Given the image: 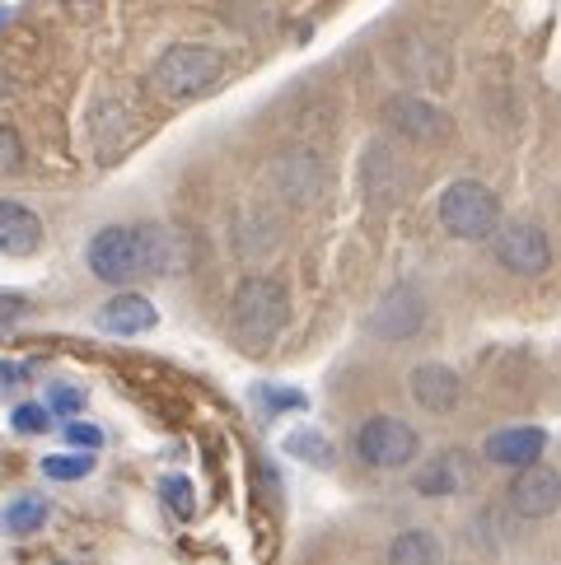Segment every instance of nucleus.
Returning <instances> with one entry per match:
<instances>
[{
  "label": "nucleus",
  "mask_w": 561,
  "mask_h": 565,
  "mask_svg": "<svg viewBox=\"0 0 561 565\" xmlns=\"http://www.w3.org/2000/svg\"><path fill=\"white\" fill-rule=\"evenodd\" d=\"M169 238L159 230H131V225H108L94 234L89 244V271L108 286H131L140 276L169 271Z\"/></svg>",
  "instance_id": "f257e3e1"
},
{
  "label": "nucleus",
  "mask_w": 561,
  "mask_h": 565,
  "mask_svg": "<svg viewBox=\"0 0 561 565\" xmlns=\"http://www.w3.org/2000/svg\"><path fill=\"white\" fill-rule=\"evenodd\" d=\"M225 75V56L207 43H173L150 71V89L169 104H183V98L207 94L215 79Z\"/></svg>",
  "instance_id": "f03ea898"
},
{
  "label": "nucleus",
  "mask_w": 561,
  "mask_h": 565,
  "mask_svg": "<svg viewBox=\"0 0 561 565\" xmlns=\"http://www.w3.org/2000/svg\"><path fill=\"white\" fill-rule=\"evenodd\" d=\"M230 318H234V332L244 341H272L290 318V295L280 286L276 276H248L239 280L234 290V305H230Z\"/></svg>",
  "instance_id": "7ed1b4c3"
},
{
  "label": "nucleus",
  "mask_w": 561,
  "mask_h": 565,
  "mask_svg": "<svg viewBox=\"0 0 561 565\" xmlns=\"http://www.w3.org/2000/svg\"><path fill=\"white\" fill-rule=\"evenodd\" d=\"M440 225L454 238H464V244L491 238L500 230V201L487 183H477V178H458V183L440 192Z\"/></svg>",
  "instance_id": "20e7f679"
},
{
  "label": "nucleus",
  "mask_w": 561,
  "mask_h": 565,
  "mask_svg": "<svg viewBox=\"0 0 561 565\" xmlns=\"http://www.w3.org/2000/svg\"><path fill=\"white\" fill-rule=\"evenodd\" d=\"M356 454L360 462H370L379 472H398L421 454V435L398 416H370L356 430Z\"/></svg>",
  "instance_id": "39448f33"
},
{
  "label": "nucleus",
  "mask_w": 561,
  "mask_h": 565,
  "mask_svg": "<svg viewBox=\"0 0 561 565\" xmlns=\"http://www.w3.org/2000/svg\"><path fill=\"white\" fill-rule=\"evenodd\" d=\"M384 127H393L412 146H445L454 136V117L421 94H398L384 104Z\"/></svg>",
  "instance_id": "423d86ee"
},
{
  "label": "nucleus",
  "mask_w": 561,
  "mask_h": 565,
  "mask_svg": "<svg viewBox=\"0 0 561 565\" xmlns=\"http://www.w3.org/2000/svg\"><path fill=\"white\" fill-rule=\"evenodd\" d=\"M496 262L510 276H543L552 267V238H548V230L529 225V220L496 230Z\"/></svg>",
  "instance_id": "0eeeda50"
},
{
  "label": "nucleus",
  "mask_w": 561,
  "mask_h": 565,
  "mask_svg": "<svg viewBox=\"0 0 561 565\" xmlns=\"http://www.w3.org/2000/svg\"><path fill=\"white\" fill-rule=\"evenodd\" d=\"M426 328V295H421L412 280H398L393 290H384V299L374 305L370 332L379 341H407Z\"/></svg>",
  "instance_id": "6e6552de"
},
{
  "label": "nucleus",
  "mask_w": 561,
  "mask_h": 565,
  "mask_svg": "<svg viewBox=\"0 0 561 565\" xmlns=\"http://www.w3.org/2000/svg\"><path fill=\"white\" fill-rule=\"evenodd\" d=\"M510 510L519 519H548L561 510V472L548 462H533V468H519L510 477Z\"/></svg>",
  "instance_id": "1a4fd4ad"
},
{
  "label": "nucleus",
  "mask_w": 561,
  "mask_h": 565,
  "mask_svg": "<svg viewBox=\"0 0 561 565\" xmlns=\"http://www.w3.org/2000/svg\"><path fill=\"white\" fill-rule=\"evenodd\" d=\"M360 188H366L370 206H398V201H403L407 169H403V159L393 154V146L374 140V146L360 154Z\"/></svg>",
  "instance_id": "9d476101"
},
{
  "label": "nucleus",
  "mask_w": 561,
  "mask_h": 565,
  "mask_svg": "<svg viewBox=\"0 0 561 565\" xmlns=\"http://www.w3.org/2000/svg\"><path fill=\"white\" fill-rule=\"evenodd\" d=\"M272 183L286 201H295V206H314V201L324 196V164H318V154H309V150H290L272 164Z\"/></svg>",
  "instance_id": "9b49d317"
},
{
  "label": "nucleus",
  "mask_w": 561,
  "mask_h": 565,
  "mask_svg": "<svg viewBox=\"0 0 561 565\" xmlns=\"http://www.w3.org/2000/svg\"><path fill=\"white\" fill-rule=\"evenodd\" d=\"M543 449H548V435L538 426H510V430H496L487 439V462H496V468H533V462H543Z\"/></svg>",
  "instance_id": "f8f14e48"
},
{
  "label": "nucleus",
  "mask_w": 561,
  "mask_h": 565,
  "mask_svg": "<svg viewBox=\"0 0 561 565\" xmlns=\"http://www.w3.org/2000/svg\"><path fill=\"white\" fill-rule=\"evenodd\" d=\"M155 305L146 295H131V290H123V295H113L104 309H98V332H108V337H140V332H150L155 328Z\"/></svg>",
  "instance_id": "ddd939ff"
},
{
  "label": "nucleus",
  "mask_w": 561,
  "mask_h": 565,
  "mask_svg": "<svg viewBox=\"0 0 561 565\" xmlns=\"http://www.w3.org/2000/svg\"><path fill=\"white\" fill-rule=\"evenodd\" d=\"M43 248V220L19 201H0V253L6 257H33Z\"/></svg>",
  "instance_id": "4468645a"
},
{
  "label": "nucleus",
  "mask_w": 561,
  "mask_h": 565,
  "mask_svg": "<svg viewBox=\"0 0 561 565\" xmlns=\"http://www.w3.org/2000/svg\"><path fill=\"white\" fill-rule=\"evenodd\" d=\"M412 397H416V407H426V412H454L458 397H464V383H458V374L449 365H416Z\"/></svg>",
  "instance_id": "2eb2a0df"
},
{
  "label": "nucleus",
  "mask_w": 561,
  "mask_h": 565,
  "mask_svg": "<svg viewBox=\"0 0 561 565\" xmlns=\"http://www.w3.org/2000/svg\"><path fill=\"white\" fill-rule=\"evenodd\" d=\"M464 481H468L464 454H445V458H435L416 472V491L421 495H454V491H464Z\"/></svg>",
  "instance_id": "dca6fc26"
},
{
  "label": "nucleus",
  "mask_w": 561,
  "mask_h": 565,
  "mask_svg": "<svg viewBox=\"0 0 561 565\" xmlns=\"http://www.w3.org/2000/svg\"><path fill=\"white\" fill-rule=\"evenodd\" d=\"M389 565H445V552H440V537H435V533L407 529V533L393 537Z\"/></svg>",
  "instance_id": "f3484780"
},
{
  "label": "nucleus",
  "mask_w": 561,
  "mask_h": 565,
  "mask_svg": "<svg viewBox=\"0 0 561 565\" xmlns=\"http://www.w3.org/2000/svg\"><path fill=\"white\" fill-rule=\"evenodd\" d=\"M43 523H47V500L43 495H19L6 510V529L14 537H29V533L43 529Z\"/></svg>",
  "instance_id": "a211bd4d"
},
{
  "label": "nucleus",
  "mask_w": 561,
  "mask_h": 565,
  "mask_svg": "<svg viewBox=\"0 0 561 565\" xmlns=\"http://www.w3.org/2000/svg\"><path fill=\"white\" fill-rule=\"evenodd\" d=\"M94 472V454H52V458H43V477H52V481H85Z\"/></svg>",
  "instance_id": "6ab92c4d"
},
{
  "label": "nucleus",
  "mask_w": 561,
  "mask_h": 565,
  "mask_svg": "<svg viewBox=\"0 0 561 565\" xmlns=\"http://www.w3.org/2000/svg\"><path fill=\"white\" fill-rule=\"evenodd\" d=\"M286 454H295V458H309V462H332V444L324 439V435H314V430H295L290 439H286Z\"/></svg>",
  "instance_id": "aec40b11"
},
{
  "label": "nucleus",
  "mask_w": 561,
  "mask_h": 565,
  "mask_svg": "<svg viewBox=\"0 0 561 565\" xmlns=\"http://www.w3.org/2000/svg\"><path fill=\"white\" fill-rule=\"evenodd\" d=\"M159 495L169 500V510H173L178 519H192L197 491H192V481H188V477H165V481H159Z\"/></svg>",
  "instance_id": "412c9836"
},
{
  "label": "nucleus",
  "mask_w": 561,
  "mask_h": 565,
  "mask_svg": "<svg viewBox=\"0 0 561 565\" xmlns=\"http://www.w3.org/2000/svg\"><path fill=\"white\" fill-rule=\"evenodd\" d=\"M47 420H52V412L43 407V402H24V407H14L10 426H14L19 435H38V430H47Z\"/></svg>",
  "instance_id": "4be33fe9"
},
{
  "label": "nucleus",
  "mask_w": 561,
  "mask_h": 565,
  "mask_svg": "<svg viewBox=\"0 0 561 565\" xmlns=\"http://www.w3.org/2000/svg\"><path fill=\"white\" fill-rule=\"evenodd\" d=\"M66 439H71V449H85V454H94L98 449V444H104V430H98V426H89V420H71V426H66Z\"/></svg>",
  "instance_id": "5701e85b"
},
{
  "label": "nucleus",
  "mask_w": 561,
  "mask_h": 565,
  "mask_svg": "<svg viewBox=\"0 0 561 565\" xmlns=\"http://www.w3.org/2000/svg\"><path fill=\"white\" fill-rule=\"evenodd\" d=\"M52 407L56 412H80V407H85V388H71V383H62V388L52 393Z\"/></svg>",
  "instance_id": "b1692460"
},
{
  "label": "nucleus",
  "mask_w": 561,
  "mask_h": 565,
  "mask_svg": "<svg viewBox=\"0 0 561 565\" xmlns=\"http://www.w3.org/2000/svg\"><path fill=\"white\" fill-rule=\"evenodd\" d=\"M29 313V299L24 295H0V322H19Z\"/></svg>",
  "instance_id": "393cba45"
},
{
  "label": "nucleus",
  "mask_w": 561,
  "mask_h": 565,
  "mask_svg": "<svg viewBox=\"0 0 561 565\" xmlns=\"http://www.w3.org/2000/svg\"><path fill=\"white\" fill-rule=\"evenodd\" d=\"M14 164H19V140L14 131L0 127V169H14Z\"/></svg>",
  "instance_id": "a878e982"
},
{
  "label": "nucleus",
  "mask_w": 561,
  "mask_h": 565,
  "mask_svg": "<svg viewBox=\"0 0 561 565\" xmlns=\"http://www.w3.org/2000/svg\"><path fill=\"white\" fill-rule=\"evenodd\" d=\"M263 402H267V407H305V397H299V393H280V388H263Z\"/></svg>",
  "instance_id": "bb28decb"
},
{
  "label": "nucleus",
  "mask_w": 561,
  "mask_h": 565,
  "mask_svg": "<svg viewBox=\"0 0 561 565\" xmlns=\"http://www.w3.org/2000/svg\"><path fill=\"white\" fill-rule=\"evenodd\" d=\"M0 383H19V370L14 365H0Z\"/></svg>",
  "instance_id": "cd10ccee"
},
{
  "label": "nucleus",
  "mask_w": 561,
  "mask_h": 565,
  "mask_svg": "<svg viewBox=\"0 0 561 565\" xmlns=\"http://www.w3.org/2000/svg\"><path fill=\"white\" fill-rule=\"evenodd\" d=\"M66 6H80V0H66Z\"/></svg>",
  "instance_id": "c85d7f7f"
},
{
  "label": "nucleus",
  "mask_w": 561,
  "mask_h": 565,
  "mask_svg": "<svg viewBox=\"0 0 561 565\" xmlns=\"http://www.w3.org/2000/svg\"><path fill=\"white\" fill-rule=\"evenodd\" d=\"M0 19H6V10H0Z\"/></svg>",
  "instance_id": "c756f323"
}]
</instances>
